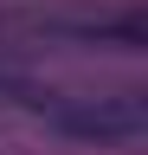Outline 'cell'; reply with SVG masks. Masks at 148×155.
Returning a JSON list of instances; mask_svg holds the SVG:
<instances>
[{"label":"cell","mask_w":148,"mask_h":155,"mask_svg":"<svg viewBox=\"0 0 148 155\" xmlns=\"http://www.w3.org/2000/svg\"><path fill=\"white\" fill-rule=\"evenodd\" d=\"M58 136H77V142H103V149H122V142H142V129H148V104L142 97H58L45 116Z\"/></svg>","instance_id":"1"}]
</instances>
